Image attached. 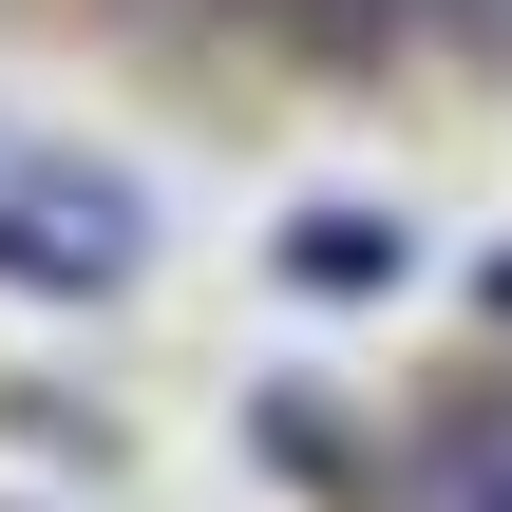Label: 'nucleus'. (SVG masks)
Masks as SVG:
<instances>
[{"instance_id": "obj_3", "label": "nucleus", "mask_w": 512, "mask_h": 512, "mask_svg": "<svg viewBox=\"0 0 512 512\" xmlns=\"http://www.w3.org/2000/svg\"><path fill=\"white\" fill-rule=\"evenodd\" d=\"M418 512H512V399H475V418L418 456Z\"/></svg>"}, {"instance_id": "obj_4", "label": "nucleus", "mask_w": 512, "mask_h": 512, "mask_svg": "<svg viewBox=\"0 0 512 512\" xmlns=\"http://www.w3.org/2000/svg\"><path fill=\"white\" fill-rule=\"evenodd\" d=\"M475 19H494V38H512V0H475Z\"/></svg>"}, {"instance_id": "obj_2", "label": "nucleus", "mask_w": 512, "mask_h": 512, "mask_svg": "<svg viewBox=\"0 0 512 512\" xmlns=\"http://www.w3.org/2000/svg\"><path fill=\"white\" fill-rule=\"evenodd\" d=\"M399 266H418V228H380V209H304L285 228V285H323V304H380Z\"/></svg>"}, {"instance_id": "obj_1", "label": "nucleus", "mask_w": 512, "mask_h": 512, "mask_svg": "<svg viewBox=\"0 0 512 512\" xmlns=\"http://www.w3.org/2000/svg\"><path fill=\"white\" fill-rule=\"evenodd\" d=\"M133 266V190H19L0 209V285H114Z\"/></svg>"}]
</instances>
